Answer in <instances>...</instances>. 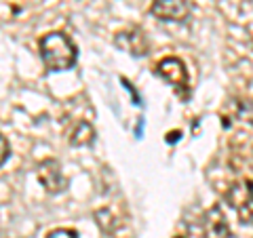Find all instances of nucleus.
<instances>
[{
    "label": "nucleus",
    "instance_id": "nucleus-1",
    "mask_svg": "<svg viewBox=\"0 0 253 238\" xmlns=\"http://www.w3.org/2000/svg\"><path fill=\"white\" fill-rule=\"evenodd\" d=\"M41 57L49 72H63L76 63L78 49L63 32H49L41 38Z\"/></svg>",
    "mask_w": 253,
    "mask_h": 238
},
{
    "label": "nucleus",
    "instance_id": "nucleus-2",
    "mask_svg": "<svg viewBox=\"0 0 253 238\" xmlns=\"http://www.w3.org/2000/svg\"><path fill=\"white\" fill-rule=\"evenodd\" d=\"M226 202L236 211L243 224L253 226V181L241 179L226 190Z\"/></svg>",
    "mask_w": 253,
    "mask_h": 238
},
{
    "label": "nucleus",
    "instance_id": "nucleus-3",
    "mask_svg": "<svg viewBox=\"0 0 253 238\" xmlns=\"http://www.w3.org/2000/svg\"><path fill=\"white\" fill-rule=\"evenodd\" d=\"M156 72L167 80L173 89L181 93V97H188V70L184 66V61L177 57H165L156 66Z\"/></svg>",
    "mask_w": 253,
    "mask_h": 238
},
{
    "label": "nucleus",
    "instance_id": "nucleus-4",
    "mask_svg": "<svg viewBox=\"0 0 253 238\" xmlns=\"http://www.w3.org/2000/svg\"><path fill=\"white\" fill-rule=\"evenodd\" d=\"M114 44L121 51H126V53L135 55V57L148 55V36H146V32L137 26H129V28L118 32L114 36Z\"/></svg>",
    "mask_w": 253,
    "mask_h": 238
},
{
    "label": "nucleus",
    "instance_id": "nucleus-5",
    "mask_svg": "<svg viewBox=\"0 0 253 238\" xmlns=\"http://www.w3.org/2000/svg\"><path fill=\"white\" fill-rule=\"evenodd\" d=\"M150 13L163 21H186L190 17V4L186 0H152Z\"/></svg>",
    "mask_w": 253,
    "mask_h": 238
},
{
    "label": "nucleus",
    "instance_id": "nucleus-6",
    "mask_svg": "<svg viewBox=\"0 0 253 238\" xmlns=\"http://www.w3.org/2000/svg\"><path fill=\"white\" fill-rule=\"evenodd\" d=\"M38 181H41L42 188L49 194H57L61 190H66V186H68V181L61 173V164L57 160H53V158L44 160L42 164H38Z\"/></svg>",
    "mask_w": 253,
    "mask_h": 238
},
{
    "label": "nucleus",
    "instance_id": "nucleus-7",
    "mask_svg": "<svg viewBox=\"0 0 253 238\" xmlns=\"http://www.w3.org/2000/svg\"><path fill=\"white\" fill-rule=\"evenodd\" d=\"M205 226H207V234L209 238H228L230 236V228H228V221L224 217L219 207H213L211 211H207L205 215Z\"/></svg>",
    "mask_w": 253,
    "mask_h": 238
},
{
    "label": "nucleus",
    "instance_id": "nucleus-8",
    "mask_svg": "<svg viewBox=\"0 0 253 238\" xmlns=\"http://www.w3.org/2000/svg\"><path fill=\"white\" fill-rule=\"evenodd\" d=\"M95 139V129L86 122V120H76L72 124V129L68 131V141H70V146H76V148H81V146H89L91 141Z\"/></svg>",
    "mask_w": 253,
    "mask_h": 238
},
{
    "label": "nucleus",
    "instance_id": "nucleus-9",
    "mask_svg": "<svg viewBox=\"0 0 253 238\" xmlns=\"http://www.w3.org/2000/svg\"><path fill=\"white\" fill-rule=\"evenodd\" d=\"M234 116L239 118V120L247 122L253 126V99H236L234 101Z\"/></svg>",
    "mask_w": 253,
    "mask_h": 238
},
{
    "label": "nucleus",
    "instance_id": "nucleus-10",
    "mask_svg": "<svg viewBox=\"0 0 253 238\" xmlns=\"http://www.w3.org/2000/svg\"><path fill=\"white\" fill-rule=\"evenodd\" d=\"M46 238H78V232L72 228H57V230H51Z\"/></svg>",
    "mask_w": 253,
    "mask_h": 238
},
{
    "label": "nucleus",
    "instance_id": "nucleus-11",
    "mask_svg": "<svg viewBox=\"0 0 253 238\" xmlns=\"http://www.w3.org/2000/svg\"><path fill=\"white\" fill-rule=\"evenodd\" d=\"M0 144H2V164H6V160H9V156H11L9 141H6V137H2V139H0Z\"/></svg>",
    "mask_w": 253,
    "mask_h": 238
}]
</instances>
